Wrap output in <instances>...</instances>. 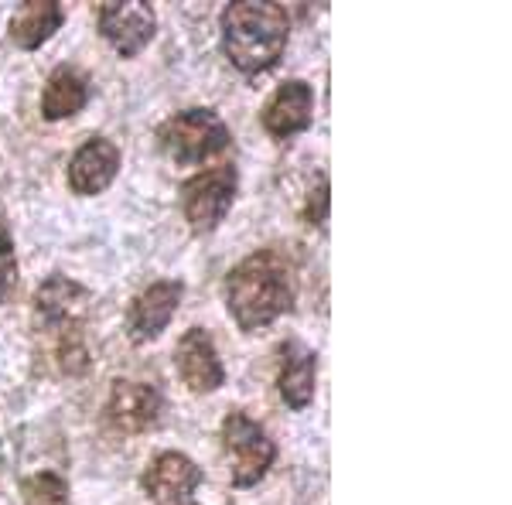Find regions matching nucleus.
<instances>
[{"label":"nucleus","instance_id":"1","mask_svg":"<svg viewBox=\"0 0 512 505\" xmlns=\"http://www.w3.org/2000/svg\"><path fill=\"white\" fill-rule=\"evenodd\" d=\"M297 301V277L284 253L256 250L226 277V308L243 331L274 325Z\"/></svg>","mask_w":512,"mask_h":505},{"label":"nucleus","instance_id":"2","mask_svg":"<svg viewBox=\"0 0 512 505\" xmlns=\"http://www.w3.org/2000/svg\"><path fill=\"white\" fill-rule=\"evenodd\" d=\"M291 35V18L270 0H239L222 11V48L246 76L270 72L280 62Z\"/></svg>","mask_w":512,"mask_h":505},{"label":"nucleus","instance_id":"3","mask_svg":"<svg viewBox=\"0 0 512 505\" xmlns=\"http://www.w3.org/2000/svg\"><path fill=\"white\" fill-rule=\"evenodd\" d=\"M158 144L175 164H181V168H192V164H202V161H209V157L226 151L229 127L222 123V117L216 110L195 106V110H181V113H175V117H168L161 123Z\"/></svg>","mask_w":512,"mask_h":505},{"label":"nucleus","instance_id":"4","mask_svg":"<svg viewBox=\"0 0 512 505\" xmlns=\"http://www.w3.org/2000/svg\"><path fill=\"white\" fill-rule=\"evenodd\" d=\"M222 451H226L229 478L236 488L256 485L277 458V447L267 437V430L246 417L243 410L226 413V420H222Z\"/></svg>","mask_w":512,"mask_h":505},{"label":"nucleus","instance_id":"5","mask_svg":"<svg viewBox=\"0 0 512 505\" xmlns=\"http://www.w3.org/2000/svg\"><path fill=\"white\" fill-rule=\"evenodd\" d=\"M239 175L233 164H222L212 171H198L181 185V215L192 226V233H212L229 215L236 202Z\"/></svg>","mask_w":512,"mask_h":505},{"label":"nucleus","instance_id":"6","mask_svg":"<svg viewBox=\"0 0 512 505\" xmlns=\"http://www.w3.org/2000/svg\"><path fill=\"white\" fill-rule=\"evenodd\" d=\"M96 24L99 35L113 45V52L123 55V59H134L151 45L158 18H154V7L144 4V0H127V4L113 0V4H103L96 11Z\"/></svg>","mask_w":512,"mask_h":505},{"label":"nucleus","instance_id":"7","mask_svg":"<svg viewBox=\"0 0 512 505\" xmlns=\"http://www.w3.org/2000/svg\"><path fill=\"white\" fill-rule=\"evenodd\" d=\"M89 308H93V294L62 273H52L35 291V321L52 335L65 328H82Z\"/></svg>","mask_w":512,"mask_h":505},{"label":"nucleus","instance_id":"8","mask_svg":"<svg viewBox=\"0 0 512 505\" xmlns=\"http://www.w3.org/2000/svg\"><path fill=\"white\" fill-rule=\"evenodd\" d=\"M181 297H185V284L181 280H158L147 291H140L127 308V335L134 345H147L161 335L175 318Z\"/></svg>","mask_w":512,"mask_h":505},{"label":"nucleus","instance_id":"9","mask_svg":"<svg viewBox=\"0 0 512 505\" xmlns=\"http://www.w3.org/2000/svg\"><path fill=\"white\" fill-rule=\"evenodd\" d=\"M164 410V400L158 386L137 383V379H117L106 400V420L120 430V434H144L158 424Z\"/></svg>","mask_w":512,"mask_h":505},{"label":"nucleus","instance_id":"10","mask_svg":"<svg viewBox=\"0 0 512 505\" xmlns=\"http://www.w3.org/2000/svg\"><path fill=\"white\" fill-rule=\"evenodd\" d=\"M202 468L195 465L188 454L181 451H161L158 458L147 465L144 478H140V485H144V492L151 495L154 502L161 505H185L192 502V495L198 492V485H202Z\"/></svg>","mask_w":512,"mask_h":505},{"label":"nucleus","instance_id":"11","mask_svg":"<svg viewBox=\"0 0 512 505\" xmlns=\"http://www.w3.org/2000/svg\"><path fill=\"white\" fill-rule=\"evenodd\" d=\"M175 369L192 393H216L226 383V369L216 352V342L205 328H188L175 345Z\"/></svg>","mask_w":512,"mask_h":505},{"label":"nucleus","instance_id":"12","mask_svg":"<svg viewBox=\"0 0 512 505\" xmlns=\"http://www.w3.org/2000/svg\"><path fill=\"white\" fill-rule=\"evenodd\" d=\"M315 117V89L304 79H287L277 86V93L267 99L260 113V123L270 137L277 140H291L294 134L311 127Z\"/></svg>","mask_w":512,"mask_h":505},{"label":"nucleus","instance_id":"13","mask_svg":"<svg viewBox=\"0 0 512 505\" xmlns=\"http://www.w3.org/2000/svg\"><path fill=\"white\" fill-rule=\"evenodd\" d=\"M120 171V147L110 137H89L69 161V188L76 195H99L113 185Z\"/></svg>","mask_w":512,"mask_h":505},{"label":"nucleus","instance_id":"14","mask_svg":"<svg viewBox=\"0 0 512 505\" xmlns=\"http://www.w3.org/2000/svg\"><path fill=\"white\" fill-rule=\"evenodd\" d=\"M315 383H318V355L297 342H287L284 366H280V379H277L280 400L291 410H304L315 400Z\"/></svg>","mask_w":512,"mask_h":505},{"label":"nucleus","instance_id":"15","mask_svg":"<svg viewBox=\"0 0 512 505\" xmlns=\"http://www.w3.org/2000/svg\"><path fill=\"white\" fill-rule=\"evenodd\" d=\"M62 21H65L62 4H55V0H28V4H21L14 11L11 24H7V35L24 52H35V48H41L62 28Z\"/></svg>","mask_w":512,"mask_h":505},{"label":"nucleus","instance_id":"16","mask_svg":"<svg viewBox=\"0 0 512 505\" xmlns=\"http://www.w3.org/2000/svg\"><path fill=\"white\" fill-rule=\"evenodd\" d=\"M89 103V79L82 72L69 69H55L45 82V93H41V117L45 120H65L76 117L82 106Z\"/></svg>","mask_w":512,"mask_h":505},{"label":"nucleus","instance_id":"17","mask_svg":"<svg viewBox=\"0 0 512 505\" xmlns=\"http://www.w3.org/2000/svg\"><path fill=\"white\" fill-rule=\"evenodd\" d=\"M21 495L28 505H72L69 485H65V478L55 475V471H38V475L24 478Z\"/></svg>","mask_w":512,"mask_h":505},{"label":"nucleus","instance_id":"18","mask_svg":"<svg viewBox=\"0 0 512 505\" xmlns=\"http://www.w3.org/2000/svg\"><path fill=\"white\" fill-rule=\"evenodd\" d=\"M55 362L65 376H82L89 369V349L82 342V328L55 331Z\"/></svg>","mask_w":512,"mask_h":505},{"label":"nucleus","instance_id":"19","mask_svg":"<svg viewBox=\"0 0 512 505\" xmlns=\"http://www.w3.org/2000/svg\"><path fill=\"white\" fill-rule=\"evenodd\" d=\"M18 291V253H14L11 229L0 219V304H7Z\"/></svg>","mask_w":512,"mask_h":505},{"label":"nucleus","instance_id":"20","mask_svg":"<svg viewBox=\"0 0 512 505\" xmlns=\"http://www.w3.org/2000/svg\"><path fill=\"white\" fill-rule=\"evenodd\" d=\"M304 219H308L311 226L325 229V222H328V181L325 178H321L315 192L308 195V205H304Z\"/></svg>","mask_w":512,"mask_h":505}]
</instances>
